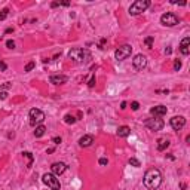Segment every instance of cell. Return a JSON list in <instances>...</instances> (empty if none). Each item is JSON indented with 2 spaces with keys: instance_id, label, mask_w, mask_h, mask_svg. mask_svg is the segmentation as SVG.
<instances>
[{
  "instance_id": "1",
  "label": "cell",
  "mask_w": 190,
  "mask_h": 190,
  "mask_svg": "<svg viewBox=\"0 0 190 190\" xmlns=\"http://www.w3.org/2000/svg\"><path fill=\"white\" fill-rule=\"evenodd\" d=\"M160 184H162V174H160V171L156 169V168H150L144 174V186L149 190H156L159 189Z\"/></svg>"
},
{
  "instance_id": "2",
  "label": "cell",
  "mask_w": 190,
  "mask_h": 190,
  "mask_svg": "<svg viewBox=\"0 0 190 190\" xmlns=\"http://www.w3.org/2000/svg\"><path fill=\"white\" fill-rule=\"evenodd\" d=\"M68 58L71 61L77 62V64H83V62H88L91 60V54L89 51L86 49H82V48H74L68 52Z\"/></svg>"
},
{
  "instance_id": "3",
  "label": "cell",
  "mask_w": 190,
  "mask_h": 190,
  "mask_svg": "<svg viewBox=\"0 0 190 190\" xmlns=\"http://www.w3.org/2000/svg\"><path fill=\"white\" fill-rule=\"evenodd\" d=\"M149 6H150V2H149V0H137V2H134V3L131 5L129 13H131L132 17H137V15H140V13L144 12Z\"/></svg>"
},
{
  "instance_id": "4",
  "label": "cell",
  "mask_w": 190,
  "mask_h": 190,
  "mask_svg": "<svg viewBox=\"0 0 190 190\" xmlns=\"http://www.w3.org/2000/svg\"><path fill=\"white\" fill-rule=\"evenodd\" d=\"M42 181L46 184L51 190H61L60 180H58V178H56V175H54V174H43Z\"/></svg>"
},
{
  "instance_id": "5",
  "label": "cell",
  "mask_w": 190,
  "mask_h": 190,
  "mask_svg": "<svg viewBox=\"0 0 190 190\" xmlns=\"http://www.w3.org/2000/svg\"><path fill=\"white\" fill-rule=\"evenodd\" d=\"M28 116H30V125L31 126L40 125V123L45 120V113H43L42 110H39V109H31L30 113H28Z\"/></svg>"
},
{
  "instance_id": "6",
  "label": "cell",
  "mask_w": 190,
  "mask_h": 190,
  "mask_svg": "<svg viewBox=\"0 0 190 190\" xmlns=\"http://www.w3.org/2000/svg\"><path fill=\"white\" fill-rule=\"evenodd\" d=\"M132 54V46L131 45H123L120 48H117L116 52H114V58H116L117 61H123V60H126L128 56H131Z\"/></svg>"
},
{
  "instance_id": "7",
  "label": "cell",
  "mask_w": 190,
  "mask_h": 190,
  "mask_svg": "<svg viewBox=\"0 0 190 190\" xmlns=\"http://www.w3.org/2000/svg\"><path fill=\"white\" fill-rule=\"evenodd\" d=\"M180 22V19L175 13H171V12H166L160 17V24L165 25V27H174Z\"/></svg>"
},
{
  "instance_id": "8",
  "label": "cell",
  "mask_w": 190,
  "mask_h": 190,
  "mask_svg": "<svg viewBox=\"0 0 190 190\" xmlns=\"http://www.w3.org/2000/svg\"><path fill=\"white\" fill-rule=\"evenodd\" d=\"M146 126H147L150 131H160V129L163 128V120L162 119H159V117H152V119H147L146 120Z\"/></svg>"
},
{
  "instance_id": "9",
  "label": "cell",
  "mask_w": 190,
  "mask_h": 190,
  "mask_svg": "<svg viewBox=\"0 0 190 190\" xmlns=\"http://www.w3.org/2000/svg\"><path fill=\"white\" fill-rule=\"evenodd\" d=\"M132 66H134L135 70H143V68H146V66H147V58H146V55H143V54L135 55L134 60H132Z\"/></svg>"
},
{
  "instance_id": "10",
  "label": "cell",
  "mask_w": 190,
  "mask_h": 190,
  "mask_svg": "<svg viewBox=\"0 0 190 190\" xmlns=\"http://www.w3.org/2000/svg\"><path fill=\"white\" fill-rule=\"evenodd\" d=\"M169 123H171V126L174 131H180V129H183L184 125H186V117L184 116H174Z\"/></svg>"
},
{
  "instance_id": "11",
  "label": "cell",
  "mask_w": 190,
  "mask_h": 190,
  "mask_svg": "<svg viewBox=\"0 0 190 190\" xmlns=\"http://www.w3.org/2000/svg\"><path fill=\"white\" fill-rule=\"evenodd\" d=\"M51 169H52V174L58 177V175H61V174H64V172H66V169H67V165H66L64 162H55V163H52Z\"/></svg>"
},
{
  "instance_id": "12",
  "label": "cell",
  "mask_w": 190,
  "mask_h": 190,
  "mask_svg": "<svg viewBox=\"0 0 190 190\" xmlns=\"http://www.w3.org/2000/svg\"><path fill=\"white\" fill-rule=\"evenodd\" d=\"M166 111H168V109L165 105H154V107L150 109V114L154 117H162L166 114Z\"/></svg>"
},
{
  "instance_id": "13",
  "label": "cell",
  "mask_w": 190,
  "mask_h": 190,
  "mask_svg": "<svg viewBox=\"0 0 190 190\" xmlns=\"http://www.w3.org/2000/svg\"><path fill=\"white\" fill-rule=\"evenodd\" d=\"M67 80H68V77L64 76V74H54V76H51L49 82L54 83V85H64Z\"/></svg>"
},
{
  "instance_id": "14",
  "label": "cell",
  "mask_w": 190,
  "mask_h": 190,
  "mask_svg": "<svg viewBox=\"0 0 190 190\" xmlns=\"http://www.w3.org/2000/svg\"><path fill=\"white\" fill-rule=\"evenodd\" d=\"M189 45H190V37H184L183 40H181V43H180V52L183 55H189L190 54Z\"/></svg>"
},
{
  "instance_id": "15",
  "label": "cell",
  "mask_w": 190,
  "mask_h": 190,
  "mask_svg": "<svg viewBox=\"0 0 190 190\" xmlns=\"http://www.w3.org/2000/svg\"><path fill=\"white\" fill-rule=\"evenodd\" d=\"M92 143H94V137L88 134V135H83V137L79 140V146L80 147H89Z\"/></svg>"
},
{
  "instance_id": "16",
  "label": "cell",
  "mask_w": 190,
  "mask_h": 190,
  "mask_svg": "<svg viewBox=\"0 0 190 190\" xmlns=\"http://www.w3.org/2000/svg\"><path fill=\"white\" fill-rule=\"evenodd\" d=\"M129 134H131V128L126 126V125H123V126H119V128H117V137H120V138H126Z\"/></svg>"
},
{
  "instance_id": "17",
  "label": "cell",
  "mask_w": 190,
  "mask_h": 190,
  "mask_svg": "<svg viewBox=\"0 0 190 190\" xmlns=\"http://www.w3.org/2000/svg\"><path fill=\"white\" fill-rule=\"evenodd\" d=\"M168 146H169V140H168V138H163V137H162V138L158 140V150H159V152H163Z\"/></svg>"
},
{
  "instance_id": "18",
  "label": "cell",
  "mask_w": 190,
  "mask_h": 190,
  "mask_svg": "<svg viewBox=\"0 0 190 190\" xmlns=\"http://www.w3.org/2000/svg\"><path fill=\"white\" fill-rule=\"evenodd\" d=\"M45 132H46V128H45L43 125H39V126H36V131H34V137H36V138H40L42 135H45Z\"/></svg>"
},
{
  "instance_id": "19",
  "label": "cell",
  "mask_w": 190,
  "mask_h": 190,
  "mask_svg": "<svg viewBox=\"0 0 190 190\" xmlns=\"http://www.w3.org/2000/svg\"><path fill=\"white\" fill-rule=\"evenodd\" d=\"M76 120H77V119L74 116H71V114H66V116H64V122L68 123V125H73Z\"/></svg>"
},
{
  "instance_id": "20",
  "label": "cell",
  "mask_w": 190,
  "mask_h": 190,
  "mask_svg": "<svg viewBox=\"0 0 190 190\" xmlns=\"http://www.w3.org/2000/svg\"><path fill=\"white\" fill-rule=\"evenodd\" d=\"M129 165L135 166V168H138V166H141V162H140L138 159H135V158H131V159H129Z\"/></svg>"
},
{
  "instance_id": "21",
  "label": "cell",
  "mask_w": 190,
  "mask_h": 190,
  "mask_svg": "<svg viewBox=\"0 0 190 190\" xmlns=\"http://www.w3.org/2000/svg\"><path fill=\"white\" fill-rule=\"evenodd\" d=\"M34 67H36V62H34V61H30L28 64H27V66H25L24 71H27V73H28V71H31V70H33Z\"/></svg>"
},
{
  "instance_id": "22",
  "label": "cell",
  "mask_w": 190,
  "mask_h": 190,
  "mask_svg": "<svg viewBox=\"0 0 190 190\" xmlns=\"http://www.w3.org/2000/svg\"><path fill=\"white\" fill-rule=\"evenodd\" d=\"M153 40H154V37L153 36H149L144 39V43L147 45V48H152V45H153Z\"/></svg>"
},
{
  "instance_id": "23",
  "label": "cell",
  "mask_w": 190,
  "mask_h": 190,
  "mask_svg": "<svg viewBox=\"0 0 190 190\" xmlns=\"http://www.w3.org/2000/svg\"><path fill=\"white\" fill-rule=\"evenodd\" d=\"M22 154H24L25 158L28 159V165H27V168H30V166H31V162H33V154H31L30 152H24Z\"/></svg>"
},
{
  "instance_id": "24",
  "label": "cell",
  "mask_w": 190,
  "mask_h": 190,
  "mask_svg": "<svg viewBox=\"0 0 190 190\" xmlns=\"http://www.w3.org/2000/svg\"><path fill=\"white\" fill-rule=\"evenodd\" d=\"M7 13H9V9L7 7H5V9H2L0 11V21H3V19L7 17Z\"/></svg>"
},
{
  "instance_id": "25",
  "label": "cell",
  "mask_w": 190,
  "mask_h": 190,
  "mask_svg": "<svg viewBox=\"0 0 190 190\" xmlns=\"http://www.w3.org/2000/svg\"><path fill=\"white\" fill-rule=\"evenodd\" d=\"M180 68H181V61H180V60H175V61H174V70L178 71Z\"/></svg>"
},
{
  "instance_id": "26",
  "label": "cell",
  "mask_w": 190,
  "mask_h": 190,
  "mask_svg": "<svg viewBox=\"0 0 190 190\" xmlns=\"http://www.w3.org/2000/svg\"><path fill=\"white\" fill-rule=\"evenodd\" d=\"M131 109H132L134 111H137L138 109H140V104H138L137 101H132V103H131Z\"/></svg>"
},
{
  "instance_id": "27",
  "label": "cell",
  "mask_w": 190,
  "mask_h": 190,
  "mask_svg": "<svg viewBox=\"0 0 190 190\" xmlns=\"http://www.w3.org/2000/svg\"><path fill=\"white\" fill-rule=\"evenodd\" d=\"M94 85H95V76L92 74L91 79H89V82H88V86H89V88H94Z\"/></svg>"
},
{
  "instance_id": "28",
  "label": "cell",
  "mask_w": 190,
  "mask_h": 190,
  "mask_svg": "<svg viewBox=\"0 0 190 190\" xmlns=\"http://www.w3.org/2000/svg\"><path fill=\"white\" fill-rule=\"evenodd\" d=\"M6 46L9 48V49H13V48H15V42H13V40H7Z\"/></svg>"
},
{
  "instance_id": "29",
  "label": "cell",
  "mask_w": 190,
  "mask_h": 190,
  "mask_svg": "<svg viewBox=\"0 0 190 190\" xmlns=\"http://www.w3.org/2000/svg\"><path fill=\"white\" fill-rule=\"evenodd\" d=\"M52 141H54V144H61V143H62L61 137H54V138H52Z\"/></svg>"
},
{
  "instance_id": "30",
  "label": "cell",
  "mask_w": 190,
  "mask_h": 190,
  "mask_svg": "<svg viewBox=\"0 0 190 190\" xmlns=\"http://www.w3.org/2000/svg\"><path fill=\"white\" fill-rule=\"evenodd\" d=\"M12 86V83H3V85H0V89H9Z\"/></svg>"
},
{
  "instance_id": "31",
  "label": "cell",
  "mask_w": 190,
  "mask_h": 190,
  "mask_svg": "<svg viewBox=\"0 0 190 190\" xmlns=\"http://www.w3.org/2000/svg\"><path fill=\"white\" fill-rule=\"evenodd\" d=\"M98 162H100V165H107V163H109V160L105 159V158H101Z\"/></svg>"
},
{
  "instance_id": "32",
  "label": "cell",
  "mask_w": 190,
  "mask_h": 190,
  "mask_svg": "<svg viewBox=\"0 0 190 190\" xmlns=\"http://www.w3.org/2000/svg\"><path fill=\"white\" fill-rule=\"evenodd\" d=\"M6 68H7V66H6V64H5V62H3V61H0V70H2V71H5Z\"/></svg>"
},
{
  "instance_id": "33",
  "label": "cell",
  "mask_w": 190,
  "mask_h": 190,
  "mask_svg": "<svg viewBox=\"0 0 190 190\" xmlns=\"http://www.w3.org/2000/svg\"><path fill=\"white\" fill-rule=\"evenodd\" d=\"M7 98V92H0V100H6Z\"/></svg>"
},
{
  "instance_id": "34",
  "label": "cell",
  "mask_w": 190,
  "mask_h": 190,
  "mask_svg": "<svg viewBox=\"0 0 190 190\" xmlns=\"http://www.w3.org/2000/svg\"><path fill=\"white\" fill-rule=\"evenodd\" d=\"M120 109H122V110H125V109H126V101H123L122 104H120Z\"/></svg>"
},
{
  "instance_id": "35",
  "label": "cell",
  "mask_w": 190,
  "mask_h": 190,
  "mask_svg": "<svg viewBox=\"0 0 190 190\" xmlns=\"http://www.w3.org/2000/svg\"><path fill=\"white\" fill-rule=\"evenodd\" d=\"M165 54H166V55H169V54H171V48H168V49H165Z\"/></svg>"
},
{
  "instance_id": "36",
  "label": "cell",
  "mask_w": 190,
  "mask_h": 190,
  "mask_svg": "<svg viewBox=\"0 0 190 190\" xmlns=\"http://www.w3.org/2000/svg\"><path fill=\"white\" fill-rule=\"evenodd\" d=\"M5 33H6V34H7V33H13V28H7V30L5 31Z\"/></svg>"
}]
</instances>
